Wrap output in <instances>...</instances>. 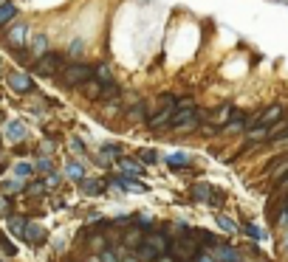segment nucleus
Instances as JSON below:
<instances>
[{"mask_svg": "<svg viewBox=\"0 0 288 262\" xmlns=\"http://www.w3.org/2000/svg\"><path fill=\"white\" fill-rule=\"evenodd\" d=\"M46 46H48V40L40 34V37H34V43H31V51H34L37 57H43V54H46Z\"/></svg>", "mask_w": 288, "mask_h": 262, "instance_id": "22", "label": "nucleus"}, {"mask_svg": "<svg viewBox=\"0 0 288 262\" xmlns=\"http://www.w3.org/2000/svg\"><path fill=\"white\" fill-rule=\"evenodd\" d=\"M195 124H201V110H195V107H175L170 127L186 130V127H195Z\"/></svg>", "mask_w": 288, "mask_h": 262, "instance_id": "3", "label": "nucleus"}, {"mask_svg": "<svg viewBox=\"0 0 288 262\" xmlns=\"http://www.w3.org/2000/svg\"><path fill=\"white\" fill-rule=\"evenodd\" d=\"M243 127H249V121L235 119V121H229V124H226V133H237V130H243Z\"/></svg>", "mask_w": 288, "mask_h": 262, "instance_id": "30", "label": "nucleus"}, {"mask_svg": "<svg viewBox=\"0 0 288 262\" xmlns=\"http://www.w3.org/2000/svg\"><path fill=\"white\" fill-rule=\"evenodd\" d=\"M192 262H218V260H215L212 254H204V251H198V254H195V260H192Z\"/></svg>", "mask_w": 288, "mask_h": 262, "instance_id": "32", "label": "nucleus"}, {"mask_svg": "<svg viewBox=\"0 0 288 262\" xmlns=\"http://www.w3.org/2000/svg\"><path fill=\"white\" fill-rule=\"evenodd\" d=\"M17 189H23V183L17 181V183H9V186H6V192H17Z\"/></svg>", "mask_w": 288, "mask_h": 262, "instance_id": "37", "label": "nucleus"}, {"mask_svg": "<svg viewBox=\"0 0 288 262\" xmlns=\"http://www.w3.org/2000/svg\"><path fill=\"white\" fill-rule=\"evenodd\" d=\"M59 68H65V57L62 54H43L34 65V71L40 76H54Z\"/></svg>", "mask_w": 288, "mask_h": 262, "instance_id": "4", "label": "nucleus"}, {"mask_svg": "<svg viewBox=\"0 0 288 262\" xmlns=\"http://www.w3.org/2000/svg\"><path fill=\"white\" fill-rule=\"evenodd\" d=\"M82 88H85L82 93H85L88 99H99V96H102V88H105V85H102L99 79H88L85 85H82Z\"/></svg>", "mask_w": 288, "mask_h": 262, "instance_id": "12", "label": "nucleus"}, {"mask_svg": "<svg viewBox=\"0 0 288 262\" xmlns=\"http://www.w3.org/2000/svg\"><path fill=\"white\" fill-rule=\"evenodd\" d=\"M209 194H212V186H209V183H195V186H192V189H189V197H192V200H195V203H209Z\"/></svg>", "mask_w": 288, "mask_h": 262, "instance_id": "10", "label": "nucleus"}, {"mask_svg": "<svg viewBox=\"0 0 288 262\" xmlns=\"http://www.w3.org/2000/svg\"><path fill=\"white\" fill-rule=\"evenodd\" d=\"M6 130H9V138H12V141H23L26 138V127L20 124V121H12Z\"/></svg>", "mask_w": 288, "mask_h": 262, "instance_id": "17", "label": "nucleus"}, {"mask_svg": "<svg viewBox=\"0 0 288 262\" xmlns=\"http://www.w3.org/2000/svg\"><path fill=\"white\" fill-rule=\"evenodd\" d=\"M99 262H119V257H116L113 251H102V254H99Z\"/></svg>", "mask_w": 288, "mask_h": 262, "instance_id": "31", "label": "nucleus"}, {"mask_svg": "<svg viewBox=\"0 0 288 262\" xmlns=\"http://www.w3.org/2000/svg\"><path fill=\"white\" fill-rule=\"evenodd\" d=\"M246 231H249V237H254V239L260 237V228L254 226V223H249V226H246Z\"/></svg>", "mask_w": 288, "mask_h": 262, "instance_id": "34", "label": "nucleus"}, {"mask_svg": "<svg viewBox=\"0 0 288 262\" xmlns=\"http://www.w3.org/2000/svg\"><path fill=\"white\" fill-rule=\"evenodd\" d=\"M173 113H175V107H161L156 116H150V119H147V127H153V130L167 127L170 121H173Z\"/></svg>", "mask_w": 288, "mask_h": 262, "instance_id": "7", "label": "nucleus"}, {"mask_svg": "<svg viewBox=\"0 0 288 262\" xmlns=\"http://www.w3.org/2000/svg\"><path fill=\"white\" fill-rule=\"evenodd\" d=\"M62 85L65 88H79L88 79H93V65H85V62H74V65H65L62 68Z\"/></svg>", "mask_w": 288, "mask_h": 262, "instance_id": "1", "label": "nucleus"}, {"mask_svg": "<svg viewBox=\"0 0 288 262\" xmlns=\"http://www.w3.org/2000/svg\"><path fill=\"white\" fill-rule=\"evenodd\" d=\"M82 192H85V194H99V192H102V183L91 181V178H82Z\"/></svg>", "mask_w": 288, "mask_h": 262, "instance_id": "18", "label": "nucleus"}, {"mask_svg": "<svg viewBox=\"0 0 288 262\" xmlns=\"http://www.w3.org/2000/svg\"><path fill=\"white\" fill-rule=\"evenodd\" d=\"M23 237L31 239V242H43V239H46V231H43V228H37V226H28Z\"/></svg>", "mask_w": 288, "mask_h": 262, "instance_id": "19", "label": "nucleus"}, {"mask_svg": "<svg viewBox=\"0 0 288 262\" xmlns=\"http://www.w3.org/2000/svg\"><path fill=\"white\" fill-rule=\"evenodd\" d=\"M17 175H31V167L28 164H17Z\"/></svg>", "mask_w": 288, "mask_h": 262, "instance_id": "35", "label": "nucleus"}, {"mask_svg": "<svg viewBox=\"0 0 288 262\" xmlns=\"http://www.w3.org/2000/svg\"><path fill=\"white\" fill-rule=\"evenodd\" d=\"M286 248H288V237H286Z\"/></svg>", "mask_w": 288, "mask_h": 262, "instance_id": "39", "label": "nucleus"}, {"mask_svg": "<svg viewBox=\"0 0 288 262\" xmlns=\"http://www.w3.org/2000/svg\"><path fill=\"white\" fill-rule=\"evenodd\" d=\"M37 169H43V172H51V164H48V161L43 158V161H37Z\"/></svg>", "mask_w": 288, "mask_h": 262, "instance_id": "36", "label": "nucleus"}, {"mask_svg": "<svg viewBox=\"0 0 288 262\" xmlns=\"http://www.w3.org/2000/svg\"><path fill=\"white\" fill-rule=\"evenodd\" d=\"M218 226L223 228V231H237L235 220H232V217H223V214H218Z\"/></svg>", "mask_w": 288, "mask_h": 262, "instance_id": "27", "label": "nucleus"}, {"mask_svg": "<svg viewBox=\"0 0 288 262\" xmlns=\"http://www.w3.org/2000/svg\"><path fill=\"white\" fill-rule=\"evenodd\" d=\"M286 124H288V121H286Z\"/></svg>", "mask_w": 288, "mask_h": 262, "instance_id": "40", "label": "nucleus"}, {"mask_svg": "<svg viewBox=\"0 0 288 262\" xmlns=\"http://www.w3.org/2000/svg\"><path fill=\"white\" fill-rule=\"evenodd\" d=\"M105 152H107V155H119V152H122V147H119V144H105Z\"/></svg>", "mask_w": 288, "mask_h": 262, "instance_id": "33", "label": "nucleus"}, {"mask_svg": "<svg viewBox=\"0 0 288 262\" xmlns=\"http://www.w3.org/2000/svg\"><path fill=\"white\" fill-rule=\"evenodd\" d=\"M127 119H130V121H141V119H144V102L133 104V107L127 110Z\"/></svg>", "mask_w": 288, "mask_h": 262, "instance_id": "21", "label": "nucleus"}, {"mask_svg": "<svg viewBox=\"0 0 288 262\" xmlns=\"http://www.w3.org/2000/svg\"><path fill=\"white\" fill-rule=\"evenodd\" d=\"M9 88L17 93H31L34 91V82L28 79L26 73H9Z\"/></svg>", "mask_w": 288, "mask_h": 262, "instance_id": "6", "label": "nucleus"}, {"mask_svg": "<svg viewBox=\"0 0 288 262\" xmlns=\"http://www.w3.org/2000/svg\"><path fill=\"white\" fill-rule=\"evenodd\" d=\"M138 158H141V164H156V161H158V152H156V149H138Z\"/></svg>", "mask_w": 288, "mask_h": 262, "instance_id": "24", "label": "nucleus"}, {"mask_svg": "<svg viewBox=\"0 0 288 262\" xmlns=\"http://www.w3.org/2000/svg\"><path fill=\"white\" fill-rule=\"evenodd\" d=\"M14 14H17V6L14 3H3L0 6V28L9 23V20H14Z\"/></svg>", "mask_w": 288, "mask_h": 262, "instance_id": "15", "label": "nucleus"}, {"mask_svg": "<svg viewBox=\"0 0 288 262\" xmlns=\"http://www.w3.org/2000/svg\"><path fill=\"white\" fill-rule=\"evenodd\" d=\"M170 251H173V257L178 262H186V260H195V237L192 234H184L181 239H175V242H170Z\"/></svg>", "mask_w": 288, "mask_h": 262, "instance_id": "2", "label": "nucleus"}, {"mask_svg": "<svg viewBox=\"0 0 288 262\" xmlns=\"http://www.w3.org/2000/svg\"><path fill=\"white\" fill-rule=\"evenodd\" d=\"M9 228H12L14 234H26V220L23 217H12V220H9Z\"/></svg>", "mask_w": 288, "mask_h": 262, "instance_id": "26", "label": "nucleus"}, {"mask_svg": "<svg viewBox=\"0 0 288 262\" xmlns=\"http://www.w3.org/2000/svg\"><path fill=\"white\" fill-rule=\"evenodd\" d=\"M268 136H271V127L268 124H257V127H252V130L246 133L249 144H254V141H268Z\"/></svg>", "mask_w": 288, "mask_h": 262, "instance_id": "11", "label": "nucleus"}, {"mask_svg": "<svg viewBox=\"0 0 288 262\" xmlns=\"http://www.w3.org/2000/svg\"><path fill=\"white\" fill-rule=\"evenodd\" d=\"M93 79H99L102 82V85H107V82H110V68H107V65H96V68H93Z\"/></svg>", "mask_w": 288, "mask_h": 262, "instance_id": "20", "label": "nucleus"}, {"mask_svg": "<svg viewBox=\"0 0 288 262\" xmlns=\"http://www.w3.org/2000/svg\"><path fill=\"white\" fill-rule=\"evenodd\" d=\"M82 54H85V43H82V40H74V43H71V48H68V57L79 59Z\"/></svg>", "mask_w": 288, "mask_h": 262, "instance_id": "23", "label": "nucleus"}, {"mask_svg": "<svg viewBox=\"0 0 288 262\" xmlns=\"http://www.w3.org/2000/svg\"><path fill=\"white\" fill-rule=\"evenodd\" d=\"M209 206H223V192H218V189H212V194H209Z\"/></svg>", "mask_w": 288, "mask_h": 262, "instance_id": "29", "label": "nucleus"}, {"mask_svg": "<svg viewBox=\"0 0 288 262\" xmlns=\"http://www.w3.org/2000/svg\"><path fill=\"white\" fill-rule=\"evenodd\" d=\"M280 119H283V107H280V104H274V107H268V110H263V113L257 116V119H254V121H257V124H277V121H280Z\"/></svg>", "mask_w": 288, "mask_h": 262, "instance_id": "9", "label": "nucleus"}, {"mask_svg": "<svg viewBox=\"0 0 288 262\" xmlns=\"http://www.w3.org/2000/svg\"><path fill=\"white\" fill-rule=\"evenodd\" d=\"M119 96H122L119 85H116V82H107V85L102 88V96H99V102H116Z\"/></svg>", "mask_w": 288, "mask_h": 262, "instance_id": "13", "label": "nucleus"}, {"mask_svg": "<svg viewBox=\"0 0 288 262\" xmlns=\"http://www.w3.org/2000/svg\"><path fill=\"white\" fill-rule=\"evenodd\" d=\"M88 262H99V260H88Z\"/></svg>", "mask_w": 288, "mask_h": 262, "instance_id": "38", "label": "nucleus"}, {"mask_svg": "<svg viewBox=\"0 0 288 262\" xmlns=\"http://www.w3.org/2000/svg\"><path fill=\"white\" fill-rule=\"evenodd\" d=\"M141 245H144V248H150L153 257L158 260L161 254H167V251H170V239L164 237V234H147V237L141 239Z\"/></svg>", "mask_w": 288, "mask_h": 262, "instance_id": "5", "label": "nucleus"}, {"mask_svg": "<svg viewBox=\"0 0 288 262\" xmlns=\"http://www.w3.org/2000/svg\"><path fill=\"white\" fill-rule=\"evenodd\" d=\"M23 40H26V23H17L12 31H9V43L17 48V46H23Z\"/></svg>", "mask_w": 288, "mask_h": 262, "instance_id": "14", "label": "nucleus"}, {"mask_svg": "<svg viewBox=\"0 0 288 262\" xmlns=\"http://www.w3.org/2000/svg\"><path fill=\"white\" fill-rule=\"evenodd\" d=\"M167 164H170V167H189V155H186V152H173V155H167Z\"/></svg>", "mask_w": 288, "mask_h": 262, "instance_id": "16", "label": "nucleus"}, {"mask_svg": "<svg viewBox=\"0 0 288 262\" xmlns=\"http://www.w3.org/2000/svg\"><path fill=\"white\" fill-rule=\"evenodd\" d=\"M122 169H125L127 175H138V172H141V164H136V161H130V158H122Z\"/></svg>", "mask_w": 288, "mask_h": 262, "instance_id": "25", "label": "nucleus"}, {"mask_svg": "<svg viewBox=\"0 0 288 262\" xmlns=\"http://www.w3.org/2000/svg\"><path fill=\"white\" fill-rule=\"evenodd\" d=\"M68 175H71V178H77V181H82V178H85V172H82L79 164H68Z\"/></svg>", "mask_w": 288, "mask_h": 262, "instance_id": "28", "label": "nucleus"}, {"mask_svg": "<svg viewBox=\"0 0 288 262\" xmlns=\"http://www.w3.org/2000/svg\"><path fill=\"white\" fill-rule=\"evenodd\" d=\"M212 257H215L218 262H240V254L232 248V245H215Z\"/></svg>", "mask_w": 288, "mask_h": 262, "instance_id": "8", "label": "nucleus"}]
</instances>
